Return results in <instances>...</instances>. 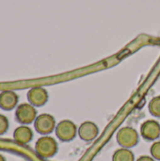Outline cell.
<instances>
[{"label": "cell", "instance_id": "12", "mask_svg": "<svg viewBox=\"0 0 160 161\" xmlns=\"http://www.w3.org/2000/svg\"><path fill=\"white\" fill-rule=\"evenodd\" d=\"M149 111L150 113L157 117V118H160V96H156L154 97L150 103H149Z\"/></svg>", "mask_w": 160, "mask_h": 161}, {"label": "cell", "instance_id": "2", "mask_svg": "<svg viewBox=\"0 0 160 161\" xmlns=\"http://www.w3.org/2000/svg\"><path fill=\"white\" fill-rule=\"evenodd\" d=\"M37 116L36 108L29 103L20 104L15 109V119L22 125H27L35 122Z\"/></svg>", "mask_w": 160, "mask_h": 161}, {"label": "cell", "instance_id": "8", "mask_svg": "<svg viewBox=\"0 0 160 161\" xmlns=\"http://www.w3.org/2000/svg\"><path fill=\"white\" fill-rule=\"evenodd\" d=\"M77 134L79 138L84 142H92L94 141L98 134H99V128L96 124H94L91 121H86L80 125L77 130Z\"/></svg>", "mask_w": 160, "mask_h": 161}, {"label": "cell", "instance_id": "9", "mask_svg": "<svg viewBox=\"0 0 160 161\" xmlns=\"http://www.w3.org/2000/svg\"><path fill=\"white\" fill-rule=\"evenodd\" d=\"M19 97L15 92L4 91L0 92V108L5 111H9L17 108Z\"/></svg>", "mask_w": 160, "mask_h": 161}, {"label": "cell", "instance_id": "5", "mask_svg": "<svg viewBox=\"0 0 160 161\" xmlns=\"http://www.w3.org/2000/svg\"><path fill=\"white\" fill-rule=\"evenodd\" d=\"M57 124L54 116L48 113H42L37 116L35 122H34V127L35 130L42 135V136H48L56 129Z\"/></svg>", "mask_w": 160, "mask_h": 161}, {"label": "cell", "instance_id": "14", "mask_svg": "<svg viewBox=\"0 0 160 161\" xmlns=\"http://www.w3.org/2000/svg\"><path fill=\"white\" fill-rule=\"evenodd\" d=\"M150 153L153 158L160 160V142H155L151 148H150Z\"/></svg>", "mask_w": 160, "mask_h": 161}, {"label": "cell", "instance_id": "11", "mask_svg": "<svg viewBox=\"0 0 160 161\" xmlns=\"http://www.w3.org/2000/svg\"><path fill=\"white\" fill-rule=\"evenodd\" d=\"M112 161H135V156L130 149L120 148L114 152Z\"/></svg>", "mask_w": 160, "mask_h": 161}, {"label": "cell", "instance_id": "3", "mask_svg": "<svg viewBox=\"0 0 160 161\" xmlns=\"http://www.w3.org/2000/svg\"><path fill=\"white\" fill-rule=\"evenodd\" d=\"M117 142L122 148L130 149L136 146L139 142V133L137 130L130 126L121 128L116 135Z\"/></svg>", "mask_w": 160, "mask_h": 161}, {"label": "cell", "instance_id": "6", "mask_svg": "<svg viewBox=\"0 0 160 161\" xmlns=\"http://www.w3.org/2000/svg\"><path fill=\"white\" fill-rule=\"evenodd\" d=\"M141 137L148 141H156L160 137V124L155 120H147L141 125Z\"/></svg>", "mask_w": 160, "mask_h": 161}, {"label": "cell", "instance_id": "7", "mask_svg": "<svg viewBox=\"0 0 160 161\" xmlns=\"http://www.w3.org/2000/svg\"><path fill=\"white\" fill-rule=\"evenodd\" d=\"M26 97L29 104H31L35 108H40L47 103L49 96L47 91L44 88L33 87L28 91Z\"/></svg>", "mask_w": 160, "mask_h": 161}, {"label": "cell", "instance_id": "13", "mask_svg": "<svg viewBox=\"0 0 160 161\" xmlns=\"http://www.w3.org/2000/svg\"><path fill=\"white\" fill-rule=\"evenodd\" d=\"M8 126H9L8 119L5 115L0 114V136H3L8 132Z\"/></svg>", "mask_w": 160, "mask_h": 161}, {"label": "cell", "instance_id": "15", "mask_svg": "<svg viewBox=\"0 0 160 161\" xmlns=\"http://www.w3.org/2000/svg\"><path fill=\"white\" fill-rule=\"evenodd\" d=\"M136 161H156V159L153 158L152 157H149V156H141Z\"/></svg>", "mask_w": 160, "mask_h": 161}, {"label": "cell", "instance_id": "4", "mask_svg": "<svg viewBox=\"0 0 160 161\" xmlns=\"http://www.w3.org/2000/svg\"><path fill=\"white\" fill-rule=\"evenodd\" d=\"M77 130L78 128L74 122L70 120H63L57 125L55 132L59 141L63 142H68L75 138Z\"/></svg>", "mask_w": 160, "mask_h": 161}, {"label": "cell", "instance_id": "1", "mask_svg": "<svg viewBox=\"0 0 160 161\" xmlns=\"http://www.w3.org/2000/svg\"><path fill=\"white\" fill-rule=\"evenodd\" d=\"M58 150L57 141L50 136L41 137L35 143V152L41 158H53Z\"/></svg>", "mask_w": 160, "mask_h": 161}, {"label": "cell", "instance_id": "16", "mask_svg": "<svg viewBox=\"0 0 160 161\" xmlns=\"http://www.w3.org/2000/svg\"><path fill=\"white\" fill-rule=\"evenodd\" d=\"M0 161H6L5 157H4L3 155H1V154H0Z\"/></svg>", "mask_w": 160, "mask_h": 161}, {"label": "cell", "instance_id": "10", "mask_svg": "<svg viewBox=\"0 0 160 161\" xmlns=\"http://www.w3.org/2000/svg\"><path fill=\"white\" fill-rule=\"evenodd\" d=\"M33 139V131L27 125H20L13 132V140L20 145L29 143Z\"/></svg>", "mask_w": 160, "mask_h": 161}]
</instances>
